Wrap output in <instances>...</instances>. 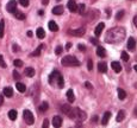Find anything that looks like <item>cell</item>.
I'll list each match as a JSON object with an SVG mask.
<instances>
[{
    "mask_svg": "<svg viewBox=\"0 0 137 128\" xmlns=\"http://www.w3.org/2000/svg\"><path fill=\"white\" fill-rule=\"evenodd\" d=\"M126 31L124 27L119 26V27H113L111 30H109L106 37H105V42L109 44H117V43L123 42L125 38Z\"/></svg>",
    "mask_w": 137,
    "mask_h": 128,
    "instance_id": "obj_1",
    "label": "cell"
},
{
    "mask_svg": "<svg viewBox=\"0 0 137 128\" xmlns=\"http://www.w3.org/2000/svg\"><path fill=\"white\" fill-rule=\"evenodd\" d=\"M57 83V87L59 88H63L64 86V82H63V77L61 76V74H60V71H57V70H54L53 73L49 75V84H55Z\"/></svg>",
    "mask_w": 137,
    "mask_h": 128,
    "instance_id": "obj_2",
    "label": "cell"
},
{
    "mask_svg": "<svg viewBox=\"0 0 137 128\" xmlns=\"http://www.w3.org/2000/svg\"><path fill=\"white\" fill-rule=\"evenodd\" d=\"M61 63L63 67H79V65H80V62L78 61V58L74 57V56H70V55L64 56L63 58H62Z\"/></svg>",
    "mask_w": 137,
    "mask_h": 128,
    "instance_id": "obj_3",
    "label": "cell"
},
{
    "mask_svg": "<svg viewBox=\"0 0 137 128\" xmlns=\"http://www.w3.org/2000/svg\"><path fill=\"white\" fill-rule=\"evenodd\" d=\"M69 117L75 120V121H79V122H84L85 120H86V113L79 108H73L72 109V114H70Z\"/></svg>",
    "mask_w": 137,
    "mask_h": 128,
    "instance_id": "obj_4",
    "label": "cell"
},
{
    "mask_svg": "<svg viewBox=\"0 0 137 128\" xmlns=\"http://www.w3.org/2000/svg\"><path fill=\"white\" fill-rule=\"evenodd\" d=\"M23 117H24V121H25L28 125H34L35 122V117H34V114L31 113L30 110H24V113H23Z\"/></svg>",
    "mask_w": 137,
    "mask_h": 128,
    "instance_id": "obj_5",
    "label": "cell"
},
{
    "mask_svg": "<svg viewBox=\"0 0 137 128\" xmlns=\"http://www.w3.org/2000/svg\"><path fill=\"white\" fill-rule=\"evenodd\" d=\"M68 34L74 37H82L85 34V27H80L78 30H69L68 31Z\"/></svg>",
    "mask_w": 137,
    "mask_h": 128,
    "instance_id": "obj_6",
    "label": "cell"
},
{
    "mask_svg": "<svg viewBox=\"0 0 137 128\" xmlns=\"http://www.w3.org/2000/svg\"><path fill=\"white\" fill-rule=\"evenodd\" d=\"M6 10H7L10 13H13V12L17 10V1H16V0H11V1H9L7 5H6Z\"/></svg>",
    "mask_w": 137,
    "mask_h": 128,
    "instance_id": "obj_7",
    "label": "cell"
},
{
    "mask_svg": "<svg viewBox=\"0 0 137 128\" xmlns=\"http://www.w3.org/2000/svg\"><path fill=\"white\" fill-rule=\"evenodd\" d=\"M104 27H105V24H104V23H100V24H98V26L95 27L94 34H95V37H97V38H98V37H100V34H101V32H103Z\"/></svg>",
    "mask_w": 137,
    "mask_h": 128,
    "instance_id": "obj_8",
    "label": "cell"
},
{
    "mask_svg": "<svg viewBox=\"0 0 137 128\" xmlns=\"http://www.w3.org/2000/svg\"><path fill=\"white\" fill-rule=\"evenodd\" d=\"M129 50H135V46H136V40H135L134 37H130L128 40V44H126Z\"/></svg>",
    "mask_w": 137,
    "mask_h": 128,
    "instance_id": "obj_9",
    "label": "cell"
},
{
    "mask_svg": "<svg viewBox=\"0 0 137 128\" xmlns=\"http://www.w3.org/2000/svg\"><path fill=\"white\" fill-rule=\"evenodd\" d=\"M98 70H99V73L105 74V73L107 71V64L105 63V62H99V64H98Z\"/></svg>",
    "mask_w": 137,
    "mask_h": 128,
    "instance_id": "obj_10",
    "label": "cell"
},
{
    "mask_svg": "<svg viewBox=\"0 0 137 128\" xmlns=\"http://www.w3.org/2000/svg\"><path fill=\"white\" fill-rule=\"evenodd\" d=\"M61 125H62V117L54 116V119H53V126H54V127L59 128V127H61Z\"/></svg>",
    "mask_w": 137,
    "mask_h": 128,
    "instance_id": "obj_11",
    "label": "cell"
},
{
    "mask_svg": "<svg viewBox=\"0 0 137 128\" xmlns=\"http://www.w3.org/2000/svg\"><path fill=\"white\" fill-rule=\"evenodd\" d=\"M68 6V10H69L70 12H76V7H78V5H76V3L74 1V0H69L67 4Z\"/></svg>",
    "mask_w": 137,
    "mask_h": 128,
    "instance_id": "obj_12",
    "label": "cell"
},
{
    "mask_svg": "<svg viewBox=\"0 0 137 128\" xmlns=\"http://www.w3.org/2000/svg\"><path fill=\"white\" fill-rule=\"evenodd\" d=\"M72 107L69 106V104H63V106L61 107V110L63 111L66 115H68V116H70V114H72Z\"/></svg>",
    "mask_w": 137,
    "mask_h": 128,
    "instance_id": "obj_13",
    "label": "cell"
},
{
    "mask_svg": "<svg viewBox=\"0 0 137 128\" xmlns=\"http://www.w3.org/2000/svg\"><path fill=\"white\" fill-rule=\"evenodd\" d=\"M111 68L113 70H115L116 73H120V71H122V65H120L119 64V62H112L111 63Z\"/></svg>",
    "mask_w": 137,
    "mask_h": 128,
    "instance_id": "obj_14",
    "label": "cell"
},
{
    "mask_svg": "<svg viewBox=\"0 0 137 128\" xmlns=\"http://www.w3.org/2000/svg\"><path fill=\"white\" fill-rule=\"evenodd\" d=\"M4 95H5L6 97H12V95H13V89H12L11 87H6L4 88Z\"/></svg>",
    "mask_w": 137,
    "mask_h": 128,
    "instance_id": "obj_15",
    "label": "cell"
},
{
    "mask_svg": "<svg viewBox=\"0 0 137 128\" xmlns=\"http://www.w3.org/2000/svg\"><path fill=\"white\" fill-rule=\"evenodd\" d=\"M53 13L56 14V16H60V14H62V13H63V6H61V5L55 6V7L53 9Z\"/></svg>",
    "mask_w": 137,
    "mask_h": 128,
    "instance_id": "obj_16",
    "label": "cell"
},
{
    "mask_svg": "<svg viewBox=\"0 0 137 128\" xmlns=\"http://www.w3.org/2000/svg\"><path fill=\"white\" fill-rule=\"evenodd\" d=\"M66 95H67V98H68V101H69L70 103H73L74 101H75V95H74V93H73V90L72 89L68 90Z\"/></svg>",
    "mask_w": 137,
    "mask_h": 128,
    "instance_id": "obj_17",
    "label": "cell"
},
{
    "mask_svg": "<svg viewBox=\"0 0 137 128\" xmlns=\"http://www.w3.org/2000/svg\"><path fill=\"white\" fill-rule=\"evenodd\" d=\"M110 117H111V113H110V111H106V113L104 114V116H103V120H101V123H103L104 126H106V125H107V122H109Z\"/></svg>",
    "mask_w": 137,
    "mask_h": 128,
    "instance_id": "obj_18",
    "label": "cell"
},
{
    "mask_svg": "<svg viewBox=\"0 0 137 128\" xmlns=\"http://www.w3.org/2000/svg\"><path fill=\"white\" fill-rule=\"evenodd\" d=\"M97 55H98L99 57H105V56H106V50H105L103 46H98L97 47Z\"/></svg>",
    "mask_w": 137,
    "mask_h": 128,
    "instance_id": "obj_19",
    "label": "cell"
},
{
    "mask_svg": "<svg viewBox=\"0 0 137 128\" xmlns=\"http://www.w3.org/2000/svg\"><path fill=\"white\" fill-rule=\"evenodd\" d=\"M48 26H49L50 31H54V32H56V31H59V26H57V24H56L55 22H53V20H50V22H49Z\"/></svg>",
    "mask_w": 137,
    "mask_h": 128,
    "instance_id": "obj_20",
    "label": "cell"
},
{
    "mask_svg": "<svg viewBox=\"0 0 137 128\" xmlns=\"http://www.w3.org/2000/svg\"><path fill=\"white\" fill-rule=\"evenodd\" d=\"M16 88H17V90L19 93H24L26 90V87L24 83H20V82H17V84H16Z\"/></svg>",
    "mask_w": 137,
    "mask_h": 128,
    "instance_id": "obj_21",
    "label": "cell"
},
{
    "mask_svg": "<svg viewBox=\"0 0 137 128\" xmlns=\"http://www.w3.org/2000/svg\"><path fill=\"white\" fill-rule=\"evenodd\" d=\"M36 34H37V37H38L39 39H43L45 37V31L43 30L42 27H38L37 29V31H36Z\"/></svg>",
    "mask_w": 137,
    "mask_h": 128,
    "instance_id": "obj_22",
    "label": "cell"
},
{
    "mask_svg": "<svg viewBox=\"0 0 137 128\" xmlns=\"http://www.w3.org/2000/svg\"><path fill=\"white\" fill-rule=\"evenodd\" d=\"M13 13H14V17L17 18V19H19V20H24V19H25V14L23 13V12L17 11V10H16Z\"/></svg>",
    "mask_w": 137,
    "mask_h": 128,
    "instance_id": "obj_23",
    "label": "cell"
},
{
    "mask_svg": "<svg viewBox=\"0 0 137 128\" xmlns=\"http://www.w3.org/2000/svg\"><path fill=\"white\" fill-rule=\"evenodd\" d=\"M43 49H44V45H43V44H42V45H39V46L37 47L36 50H35L34 52L31 53V56H35V57L39 56V55H41V52H42V50H43Z\"/></svg>",
    "mask_w": 137,
    "mask_h": 128,
    "instance_id": "obj_24",
    "label": "cell"
},
{
    "mask_svg": "<svg viewBox=\"0 0 137 128\" xmlns=\"http://www.w3.org/2000/svg\"><path fill=\"white\" fill-rule=\"evenodd\" d=\"M35 69L34 68H26L25 69V75L28 76V77H34L35 76Z\"/></svg>",
    "mask_w": 137,
    "mask_h": 128,
    "instance_id": "obj_25",
    "label": "cell"
},
{
    "mask_svg": "<svg viewBox=\"0 0 137 128\" xmlns=\"http://www.w3.org/2000/svg\"><path fill=\"white\" fill-rule=\"evenodd\" d=\"M17 115H18V113H17V110H14V109H12V110L9 111V117H10V120H12V121H14V120L17 119Z\"/></svg>",
    "mask_w": 137,
    "mask_h": 128,
    "instance_id": "obj_26",
    "label": "cell"
},
{
    "mask_svg": "<svg viewBox=\"0 0 137 128\" xmlns=\"http://www.w3.org/2000/svg\"><path fill=\"white\" fill-rule=\"evenodd\" d=\"M118 97H119V100H125V97H126L125 90L119 88V89H118Z\"/></svg>",
    "mask_w": 137,
    "mask_h": 128,
    "instance_id": "obj_27",
    "label": "cell"
},
{
    "mask_svg": "<svg viewBox=\"0 0 137 128\" xmlns=\"http://www.w3.org/2000/svg\"><path fill=\"white\" fill-rule=\"evenodd\" d=\"M48 108H49V104H48L47 102H42L38 109H39V111H43V113H44V111L48 110Z\"/></svg>",
    "mask_w": 137,
    "mask_h": 128,
    "instance_id": "obj_28",
    "label": "cell"
},
{
    "mask_svg": "<svg viewBox=\"0 0 137 128\" xmlns=\"http://www.w3.org/2000/svg\"><path fill=\"white\" fill-rule=\"evenodd\" d=\"M124 117H125V113H124L123 110H120L119 113L117 114V119H116V120H117L118 122H122V121L124 120Z\"/></svg>",
    "mask_w": 137,
    "mask_h": 128,
    "instance_id": "obj_29",
    "label": "cell"
},
{
    "mask_svg": "<svg viewBox=\"0 0 137 128\" xmlns=\"http://www.w3.org/2000/svg\"><path fill=\"white\" fill-rule=\"evenodd\" d=\"M4 31H5V22L1 20V22H0V38L4 37V33H5Z\"/></svg>",
    "mask_w": 137,
    "mask_h": 128,
    "instance_id": "obj_30",
    "label": "cell"
},
{
    "mask_svg": "<svg viewBox=\"0 0 137 128\" xmlns=\"http://www.w3.org/2000/svg\"><path fill=\"white\" fill-rule=\"evenodd\" d=\"M76 11H79L80 14H84V12H85V5L84 4H80V5L76 7Z\"/></svg>",
    "mask_w": 137,
    "mask_h": 128,
    "instance_id": "obj_31",
    "label": "cell"
},
{
    "mask_svg": "<svg viewBox=\"0 0 137 128\" xmlns=\"http://www.w3.org/2000/svg\"><path fill=\"white\" fill-rule=\"evenodd\" d=\"M13 65H14V67H17V68H20V67H23V62L20 61V59H14V61H13Z\"/></svg>",
    "mask_w": 137,
    "mask_h": 128,
    "instance_id": "obj_32",
    "label": "cell"
},
{
    "mask_svg": "<svg viewBox=\"0 0 137 128\" xmlns=\"http://www.w3.org/2000/svg\"><path fill=\"white\" fill-rule=\"evenodd\" d=\"M122 59H123L124 62H129V55H128V52H125V51H123V52H122Z\"/></svg>",
    "mask_w": 137,
    "mask_h": 128,
    "instance_id": "obj_33",
    "label": "cell"
},
{
    "mask_svg": "<svg viewBox=\"0 0 137 128\" xmlns=\"http://www.w3.org/2000/svg\"><path fill=\"white\" fill-rule=\"evenodd\" d=\"M124 13H125L124 11H119V12L117 13V16H116V19H118V20H119V19H122V18L124 17Z\"/></svg>",
    "mask_w": 137,
    "mask_h": 128,
    "instance_id": "obj_34",
    "label": "cell"
},
{
    "mask_svg": "<svg viewBox=\"0 0 137 128\" xmlns=\"http://www.w3.org/2000/svg\"><path fill=\"white\" fill-rule=\"evenodd\" d=\"M19 4L24 7H28L29 6V0H19Z\"/></svg>",
    "mask_w": 137,
    "mask_h": 128,
    "instance_id": "obj_35",
    "label": "cell"
},
{
    "mask_svg": "<svg viewBox=\"0 0 137 128\" xmlns=\"http://www.w3.org/2000/svg\"><path fill=\"white\" fill-rule=\"evenodd\" d=\"M62 51H63V47H62V46H57V47H56V50H55V53L59 56V55H61V53H62Z\"/></svg>",
    "mask_w": 137,
    "mask_h": 128,
    "instance_id": "obj_36",
    "label": "cell"
},
{
    "mask_svg": "<svg viewBox=\"0 0 137 128\" xmlns=\"http://www.w3.org/2000/svg\"><path fill=\"white\" fill-rule=\"evenodd\" d=\"M87 69H88V70L93 69V62L91 61V59H88V62H87Z\"/></svg>",
    "mask_w": 137,
    "mask_h": 128,
    "instance_id": "obj_37",
    "label": "cell"
},
{
    "mask_svg": "<svg viewBox=\"0 0 137 128\" xmlns=\"http://www.w3.org/2000/svg\"><path fill=\"white\" fill-rule=\"evenodd\" d=\"M0 67L1 68H6V63L4 62V58H3V56L0 55Z\"/></svg>",
    "mask_w": 137,
    "mask_h": 128,
    "instance_id": "obj_38",
    "label": "cell"
},
{
    "mask_svg": "<svg viewBox=\"0 0 137 128\" xmlns=\"http://www.w3.org/2000/svg\"><path fill=\"white\" fill-rule=\"evenodd\" d=\"M13 77L16 78L17 81H18V80H20V75L18 74V71H13Z\"/></svg>",
    "mask_w": 137,
    "mask_h": 128,
    "instance_id": "obj_39",
    "label": "cell"
},
{
    "mask_svg": "<svg viewBox=\"0 0 137 128\" xmlns=\"http://www.w3.org/2000/svg\"><path fill=\"white\" fill-rule=\"evenodd\" d=\"M79 50L80 51H86V46H85V45H82V44H79Z\"/></svg>",
    "mask_w": 137,
    "mask_h": 128,
    "instance_id": "obj_40",
    "label": "cell"
},
{
    "mask_svg": "<svg viewBox=\"0 0 137 128\" xmlns=\"http://www.w3.org/2000/svg\"><path fill=\"white\" fill-rule=\"evenodd\" d=\"M91 43H92L93 45H98V40H97V38H91Z\"/></svg>",
    "mask_w": 137,
    "mask_h": 128,
    "instance_id": "obj_41",
    "label": "cell"
},
{
    "mask_svg": "<svg viewBox=\"0 0 137 128\" xmlns=\"http://www.w3.org/2000/svg\"><path fill=\"white\" fill-rule=\"evenodd\" d=\"M85 86H86V88H88V89H92V88H93V86L90 83V82H86V83H85Z\"/></svg>",
    "mask_w": 137,
    "mask_h": 128,
    "instance_id": "obj_42",
    "label": "cell"
},
{
    "mask_svg": "<svg viewBox=\"0 0 137 128\" xmlns=\"http://www.w3.org/2000/svg\"><path fill=\"white\" fill-rule=\"evenodd\" d=\"M49 126V121L48 120H44V122H43V128H47Z\"/></svg>",
    "mask_w": 137,
    "mask_h": 128,
    "instance_id": "obj_43",
    "label": "cell"
},
{
    "mask_svg": "<svg viewBox=\"0 0 137 128\" xmlns=\"http://www.w3.org/2000/svg\"><path fill=\"white\" fill-rule=\"evenodd\" d=\"M3 103H4V97H3V95H0V107L3 106Z\"/></svg>",
    "mask_w": 137,
    "mask_h": 128,
    "instance_id": "obj_44",
    "label": "cell"
},
{
    "mask_svg": "<svg viewBox=\"0 0 137 128\" xmlns=\"http://www.w3.org/2000/svg\"><path fill=\"white\" fill-rule=\"evenodd\" d=\"M70 47H72V43H67V45H66V49H67V50H69Z\"/></svg>",
    "mask_w": 137,
    "mask_h": 128,
    "instance_id": "obj_45",
    "label": "cell"
},
{
    "mask_svg": "<svg viewBox=\"0 0 137 128\" xmlns=\"http://www.w3.org/2000/svg\"><path fill=\"white\" fill-rule=\"evenodd\" d=\"M18 50H19V47H18L17 45H13V51H14V52H17Z\"/></svg>",
    "mask_w": 137,
    "mask_h": 128,
    "instance_id": "obj_46",
    "label": "cell"
},
{
    "mask_svg": "<svg viewBox=\"0 0 137 128\" xmlns=\"http://www.w3.org/2000/svg\"><path fill=\"white\" fill-rule=\"evenodd\" d=\"M48 3H49V0H42V4H43V5H48Z\"/></svg>",
    "mask_w": 137,
    "mask_h": 128,
    "instance_id": "obj_47",
    "label": "cell"
},
{
    "mask_svg": "<svg viewBox=\"0 0 137 128\" xmlns=\"http://www.w3.org/2000/svg\"><path fill=\"white\" fill-rule=\"evenodd\" d=\"M32 31H28V37H32Z\"/></svg>",
    "mask_w": 137,
    "mask_h": 128,
    "instance_id": "obj_48",
    "label": "cell"
},
{
    "mask_svg": "<svg viewBox=\"0 0 137 128\" xmlns=\"http://www.w3.org/2000/svg\"><path fill=\"white\" fill-rule=\"evenodd\" d=\"M98 121V116H94L93 117V122H97Z\"/></svg>",
    "mask_w": 137,
    "mask_h": 128,
    "instance_id": "obj_49",
    "label": "cell"
},
{
    "mask_svg": "<svg viewBox=\"0 0 137 128\" xmlns=\"http://www.w3.org/2000/svg\"><path fill=\"white\" fill-rule=\"evenodd\" d=\"M136 23H137V17H134V24H135V25H137Z\"/></svg>",
    "mask_w": 137,
    "mask_h": 128,
    "instance_id": "obj_50",
    "label": "cell"
},
{
    "mask_svg": "<svg viewBox=\"0 0 137 128\" xmlns=\"http://www.w3.org/2000/svg\"><path fill=\"white\" fill-rule=\"evenodd\" d=\"M38 14H39V16H43L44 13H43V11H38Z\"/></svg>",
    "mask_w": 137,
    "mask_h": 128,
    "instance_id": "obj_51",
    "label": "cell"
},
{
    "mask_svg": "<svg viewBox=\"0 0 137 128\" xmlns=\"http://www.w3.org/2000/svg\"><path fill=\"white\" fill-rule=\"evenodd\" d=\"M57 1H60V0H57Z\"/></svg>",
    "mask_w": 137,
    "mask_h": 128,
    "instance_id": "obj_52",
    "label": "cell"
}]
</instances>
